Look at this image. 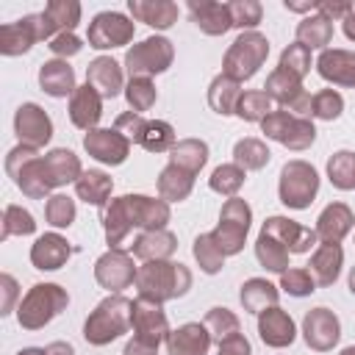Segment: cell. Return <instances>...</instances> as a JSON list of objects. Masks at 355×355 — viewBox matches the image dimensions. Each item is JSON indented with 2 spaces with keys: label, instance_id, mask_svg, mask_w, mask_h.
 I'll use <instances>...</instances> for the list:
<instances>
[{
  "label": "cell",
  "instance_id": "6da1fadb",
  "mask_svg": "<svg viewBox=\"0 0 355 355\" xmlns=\"http://www.w3.org/2000/svg\"><path fill=\"white\" fill-rule=\"evenodd\" d=\"M128 33H130V25H128L125 17H119V14H100L94 19V28H92V42H94V47H114Z\"/></svg>",
  "mask_w": 355,
  "mask_h": 355
},
{
  "label": "cell",
  "instance_id": "7a4b0ae2",
  "mask_svg": "<svg viewBox=\"0 0 355 355\" xmlns=\"http://www.w3.org/2000/svg\"><path fill=\"white\" fill-rule=\"evenodd\" d=\"M67 252H69V250L64 247L61 239H55V236H44V239L36 244V250H33V261L39 263V269H55V266L64 261Z\"/></svg>",
  "mask_w": 355,
  "mask_h": 355
},
{
  "label": "cell",
  "instance_id": "3957f363",
  "mask_svg": "<svg viewBox=\"0 0 355 355\" xmlns=\"http://www.w3.org/2000/svg\"><path fill=\"white\" fill-rule=\"evenodd\" d=\"M42 86H44L50 94H55V97L67 94V92L72 89V69L64 67V64H47V67L42 69Z\"/></svg>",
  "mask_w": 355,
  "mask_h": 355
},
{
  "label": "cell",
  "instance_id": "277c9868",
  "mask_svg": "<svg viewBox=\"0 0 355 355\" xmlns=\"http://www.w3.org/2000/svg\"><path fill=\"white\" fill-rule=\"evenodd\" d=\"M352 169H355V155H352V153H338V155L330 161V178H333L336 186H341V189H347V186L355 183V180L349 178Z\"/></svg>",
  "mask_w": 355,
  "mask_h": 355
},
{
  "label": "cell",
  "instance_id": "5b68a950",
  "mask_svg": "<svg viewBox=\"0 0 355 355\" xmlns=\"http://www.w3.org/2000/svg\"><path fill=\"white\" fill-rule=\"evenodd\" d=\"M114 67H116V64H114V61H105V58H100V61L92 64V78L103 80L105 94H116V86H119V75H116Z\"/></svg>",
  "mask_w": 355,
  "mask_h": 355
},
{
  "label": "cell",
  "instance_id": "8992f818",
  "mask_svg": "<svg viewBox=\"0 0 355 355\" xmlns=\"http://www.w3.org/2000/svg\"><path fill=\"white\" fill-rule=\"evenodd\" d=\"M86 178H89V183L83 180V183L78 186V189H80V194H83V197H89L92 202H103V197H100L97 191H105V189H108V180H105L100 172H89Z\"/></svg>",
  "mask_w": 355,
  "mask_h": 355
},
{
  "label": "cell",
  "instance_id": "52a82bcc",
  "mask_svg": "<svg viewBox=\"0 0 355 355\" xmlns=\"http://www.w3.org/2000/svg\"><path fill=\"white\" fill-rule=\"evenodd\" d=\"M275 330H280L283 338L291 341V322H286L283 316H272V319H263V322H261V336H263L266 341L275 338Z\"/></svg>",
  "mask_w": 355,
  "mask_h": 355
},
{
  "label": "cell",
  "instance_id": "ba28073f",
  "mask_svg": "<svg viewBox=\"0 0 355 355\" xmlns=\"http://www.w3.org/2000/svg\"><path fill=\"white\" fill-rule=\"evenodd\" d=\"M50 219H53V225H69V219H72V205H69L64 197H58V202L50 208Z\"/></svg>",
  "mask_w": 355,
  "mask_h": 355
},
{
  "label": "cell",
  "instance_id": "9c48e42d",
  "mask_svg": "<svg viewBox=\"0 0 355 355\" xmlns=\"http://www.w3.org/2000/svg\"><path fill=\"white\" fill-rule=\"evenodd\" d=\"M55 53H61V50H67V53H75L78 50V39L75 36H58L55 39V44H50Z\"/></svg>",
  "mask_w": 355,
  "mask_h": 355
}]
</instances>
